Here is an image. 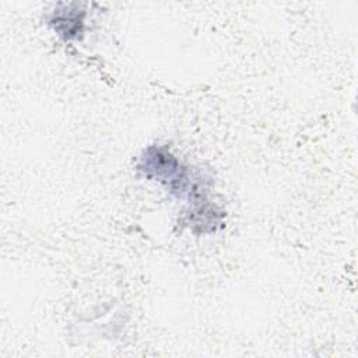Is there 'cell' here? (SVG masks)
I'll return each mask as SVG.
<instances>
[{"mask_svg": "<svg viewBox=\"0 0 358 358\" xmlns=\"http://www.w3.org/2000/svg\"><path fill=\"white\" fill-rule=\"evenodd\" d=\"M148 178H157L166 182L173 190H183L187 179L186 171L180 168L179 161L164 147H150L140 158L137 165Z\"/></svg>", "mask_w": 358, "mask_h": 358, "instance_id": "1", "label": "cell"}, {"mask_svg": "<svg viewBox=\"0 0 358 358\" xmlns=\"http://www.w3.org/2000/svg\"><path fill=\"white\" fill-rule=\"evenodd\" d=\"M83 17L84 13H76V11H63L52 20V25L66 39L77 38L78 34L83 31Z\"/></svg>", "mask_w": 358, "mask_h": 358, "instance_id": "2", "label": "cell"}]
</instances>
